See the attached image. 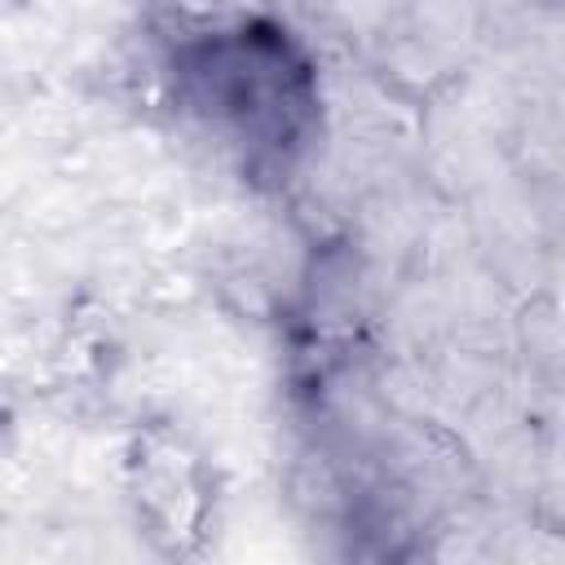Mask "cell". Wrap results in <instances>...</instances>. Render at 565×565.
I'll return each instance as SVG.
<instances>
[{"label":"cell","instance_id":"obj_1","mask_svg":"<svg viewBox=\"0 0 565 565\" xmlns=\"http://www.w3.org/2000/svg\"><path fill=\"white\" fill-rule=\"evenodd\" d=\"M181 84L194 110L252 154H287L313 119L309 62L278 26H238L190 44Z\"/></svg>","mask_w":565,"mask_h":565}]
</instances>
